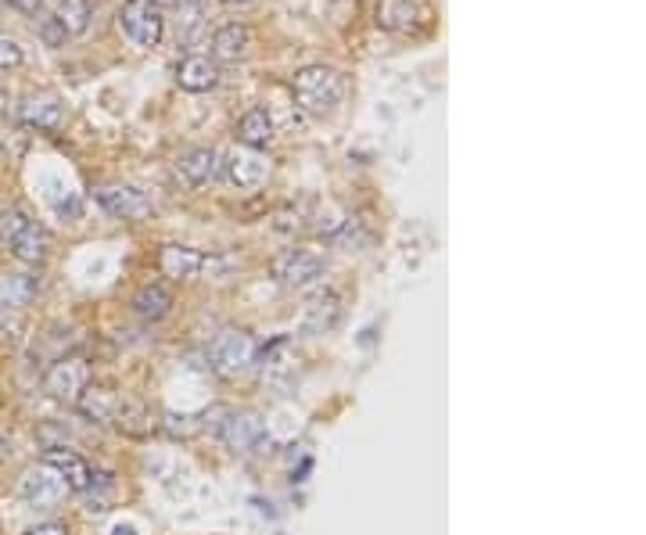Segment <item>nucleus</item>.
Wrapping results in <instances>:
<instances>
[{
    "label": "nucleus",
    "mask_w": 646,
    "mask_h": 535,
    "mask_svg": "<svg viewBox=\"0 0 646 535\" xmlns=\"http://www.w3.org/2000/svg\"><path fill=\"white\" fill-rule=\"evenodd\" d=\"M295 101L305 115H313V119H327L338 101H342V73L331 65H305L295 73Z\"/></svg>",
    "instance_id": "f257e3e1"
},
{
    "label": "nucleus",
    "mask_w": 646,
    "mask_h": 535,
    "mask_svg": "<svg viewBox=\"0 0 646 535\" xmlns=\"http://www.w3.org/2000/svg\"><path fill=\"white\" fill-rule=\"evenodd\" d=\"M0 241H8L11 255L29 266H37L51 255V234L18 205H11L8 213L0 216Z\"/></svg>",
    "instance_id": "f03ea898"
},
{
    "label": "nucleus",
    "mask_w": 646,
    "mask_h": 535,
    "mask_svg": "<svg viewBox=\"0 0 646 535\" xmlns=\"http://www.w3.org/2000/svg\"><path fill=\"white\" fill-rule=\"evenodd\" d=\"M119 29L126 33L134 48L155 51L162 37H166V11H162L155 0H123Z\"/></svg>",
    "instance_id": "7ed1b4c3"
},
{
    "label": "nucleus",
    "mask_w": 646,
    "mask_h": 535,
    "mask_svg": "<svg viewBox=\"0 0 646 535\" xmlns=\"http://www.w3.org/2000/svg\"><path fill=\"white\" fill-rule=\"evenodd\" d=\"M255 359V342L244 331H219L213 345H208V364L223 378H238L252 367Z\"/></svg>",
    "instance_id": "20e7f679"
},
{
    "label": "nucleus",
    "mask_w": 646,
    "mask_h": 535,
    "mask_svg": "<svg viewBox=\"0 0 646 535\" xmlns=\"http://www.w3.org/2000/svg\"><path fill=\"white\" fill-rule=\"evenodd\" d=\"M43 388L51 392L54 399L79 403V395L90 388V367L76 356L58 359V364H51V370L43 374Z\"/></svg>",
    "instance_id": "39448f33"
},
{
    "label": "nucleus",
    "mask_w": 646,
    "mask_h": 535,
    "mask_svg": "<svg viewBox=\"0 0 646 535\" xmlns=\"http://www.w3.org/2000/svg\"><path fill=\"white\" fill-rule=\"evenodd\" d=\"M324 273V263L316 259L313 252H302V249H288V252H280L277 259H274V277L284 288H295V292H302V288H309L316 277Z\"/></svg>",
    "instance_id": "423d86ee"
},
{
    "label": "nucleus",
    "mask_w": 646,
    "mask_h": 535,
    "mask_svg": "<svg viewBox=\"0 0 646 535\" xmlns=\"http://www.w3.org/2000/svg\"><path fill=\"white\" fill-rule=\"evenodd\" d=\"M43 468H51L58 479L65 482L68 493H87L90 482H93V471L90 463L79 457L76 449H65V446H51L43 453Z\"/></svg>",
    "instance_id": "0eeeda50"
},
{
    "label": "nucleus",
    "mask_w": 646,
    "mask_h": 535,
    "mask_svg": "<svg viewBox=\"0 0 646 535\" xmlns=\"http://www.w3.org/2000/svg\"><path fill=\"white\" fill-rule=\"evenodd\" d=\"M431 22L425 0H384L378 11V26L388 33H417Z\"/></svg>",
    "instance_id": "6e6552de"
},
{
    "label": "nucleus",
    "mask_w": 646,
    "mask_h": 535,
    "mask_svg": "<svg viewBox=\"0 0 646 535\" xmlns=\"http://www.w3.org/2000/svg\"><path fill=\"white\" fill-rule=\"evenodd\" d=\"M18 119L29 126V130L40 133H58L65 126V104L54 94H29L18 104Z\"/></svg>",
    "instance_id": "1a4fd4ad"
},
{
    "label": "nucleus",
    "mask_w": 646,
    "mask_h": 535,
    "mask_svg": "<svg viewBox=\"0 0 646 535\" xmlns=\"http://www.w3.org/2000/svg\"><path fill=\"white\" fill-rule=\"evenodd\" d=\"M227 180L238 191H258L269 180V162L252 148H238L227 158Z\"/></svg>",
    "instance_id": "9d476101"
},
{
    "label": "nucleus",
    "mask_w": 646,
    "mask_h": 535,
    "mask_svg": "<svg viewBox=\"0 0 646 535\" xmlns=\"http://www.w3.org/2000/svg\"><path fill=\"white\" fill-rule=\"evenodd\" d=\"M65 493H68L65 482L58 479L51 468L29 471L26 479H22V499H26L29 507H37V510H54L58 504H62Z\"/></svg>",
    "instance_id": "9b49d317"
},
{
    "label": "nucleus",
    "mask_w": 646,
    "mask_h": 535,
    "mask_svg": "<svg viewBox=\"0 0 646 535\" xmlns=\"http://www.w3.org/2000/svg\"><path fill=\"white\" fill-rule=\"evenodd\" d=\"M159 266L162 273L176 277V281H194L198 273L213 266V259L198 249H187V244H166V249L159 252Z\"/></svg>",
    "instance_id": "f8f14e48"
},
{
    "label": "nucleus",
    "mask_w": 646,
    "mask_h": 535,
    "mask_svg": "<svg viewBox=\"0 0 646 535\" xmlns=\"http://www.w3.org/2000/svg\"><path fill=\"white\" fill-rule=\"evenodd\" d=\"M176 84H180V90H187V94H208V90H216L219 84L216 58H205V54L183 58V62L176 65Z\"/></svg>",
    "instance_id": "ddd939ff"
},
{
    "label": "nucleus",
    "mask_w": 646,
    "mask_h": 535,
    "mask_svg": "<svg viewBox=\"0 0 646 535\" xmlns=\"http://www.w3.org/2000/svg\"><path fill=\"white\" fill-rule=\"evenodd\" d=\"M176 173H180V180L187 188H205V183L216 180L219 173V155L213 148H187L180 158H176Z\"/></svg>",
    "instance_id": "4468645a"
},
{
    "label": "nucleus",
    "mask_w": 646,
    "mask_h": 535,
    "mask_svg": "<svg viewBox=\"0 0 646 535\" xmlns=\"http://www.w3.org/2000/svg\"><path fill=\"white\" fill-rule=\"evenodd\" d=\"M223 438L233 453H255L266 438V424L258 421L255 413H233L227 424H223Z\"/></svg>",
    "instance_id": "2eb2a0df"
},
{
    "label": "nucleus",
    "mask_w": 646,
    "mask_h": 535,
    "mask_svg": "<svg viewBox=\"0 0 646 535\" xmlns=\"http://www.w3.org/2000/svg\"><path fill=\"white\" fill-rule=\"evenodd\" d=\"M238 141H241V148H252V151H258V148H266L269 141H274V119H269V112L263 109V104H255V109H249L238 119Z\"/></svg>",
    "instance_id": "dca6fc26"
},
{
    "label": "nucleus",
    "mask_w": 646,
    "mask_h": 535,
    "mask_svg": "<svg viewBox=\"0 0 646 535\" xmlns=\"http://www.w3.org/2000/svg\"><path fill=\"white\" fill-rule=\"evenodd\" d=\"M252 48V29L241 26V22H227V26L216 29L213 37V54L219 62H241Z\"/></svg>",
    "instance_id": "f3484780"
},
{
    "label": "nucleus",
    "mask_w": 646,
    "mask_h": 535,
    "mask_svg": "<svg viewBox=\"0 0 646 535\" xmlns=\"http://www.w3.org/2000/svg\"><path fill=\"white\" fill-rule=\"evenodd\" d=\"M98 202L101 208H109L112 216H123V219H137L151 208V202L137 188H101Z\"/></svg>",
    "instance_id": "a211bd4d"
},
{
    "label": "nucleus",
    "mask_w": 646,
    "mask_h": 535,
    "mask_svg": "<svg viewBox=\"0 0 646 535\" xmlns=\"http://www.w3.org/2000/svg\"><path fill=\"white\" fill-rule=\"evenodd\" d=\"M51 18L58 22V29L65 33V40L84 37V33L90 29V22H93V4L90 0H58Z\"/></svg>",
    "instance_id": "6ab92c4d"
},
{
    "label": "nucleus",
    "mask_w": 646,
    "mask_h": 535,
    "mask_svg": "<svg viewBox=\"0 0 646 535\" xmlns=\"http://www.w3.org/2000/svg\"><path fill=\"white\" fill-rule=\"evenodd\" d=\"M134 309H137V317L140 320H162V317H169V309H173V295L166 292L162 284H144L137 292L134 298Z\"/></svg>",
    "instance_id": "aec40b11"
},
{
    "label": "nucleus",
    "mask_w": 646,
    "mask_h": 535,
    "mask_svg": "<svg viewBox=\"0 0 646 535\" xmlns=\"http://www.w3.org/2000/svg\"><path fill=\"white\" fill-rule=\"evenodd\" d=\"M79 406H84L87 417H98V421H115L123 410L119 399H115L109 388H87L84 395H79Z\"/></svg>",
    "instance_id": "412c9836"
},
{
    "label": "nucleus",
    "mask_w": 646,
    "mask_h": 535,
    "mask_svg": "<svg viewBox=\"0 0 646 535\" xmlns=\"http://www.w3.org/2000/svg\"><path fill=\"white\" fill-rule=\"evenodd\" d=\"M37 277H29V273H15V277H8L4 284H0V306H26V302L37 295Z\"/></svg>",
    "instance_id": "4be33fe9"
},
{
    "label": "nucleus",
    "mask_w": 646,
    "mask_h": 535,
    "mask_svg": "<svg viewBox=\"0 0 646 535\" xmlns=\"http://www.w3.org/2000/svg\"><path fill=\"white\" fill-rule=\"evenodd\" d=\"M334 320H338V295L327 292L324 298H316V302H313L309 313H305V331L320 334V331L331 328Z\"/></svg>",
    "instance_id": "5701e85b"
},
{
    "label": "nucleus",
    "mask_w": 646,
    "mask_h": 535,
    "mask_svg": "<svg viewBox=\"0 0 646 535\" xmlns=\"http://www.w3.org/2000/svg\"><path fill=\"white\" fill-rule=\"evenodd\" d=\"M26 62V51H22L18 40L11 37H0V73H8V68H18Z\"/></svg>",
    "instance_id": "b1692460"
},
{
    "label": "nucleus",
    "mask_w": 646,
    "mask_h": 535,
    "mask_svg": "<svg viewBox=\"0 0 646 535\" xmlns=\"http://www.w3.org/2000/svg\"><path fill=\"white\" fill-rule=\"evenodd\" d=\"M40 37H43L47 48H62V43H65V33L58 29L54 18H43V22H40Z\"/></svg>",
    "instance_id": "393cba45"
},
{
    "label": "nucleus",
    "mask_w": 646,
    "mask_h": 535,
    "mask_svg": "<svg viewBox=\"0 0 646 535\" xmlns=\"http://www.w3.org/2000/svg\"><path fill=\"white\" fill-rule=\"evenodd\" d=\"M8 8H15L18 15H29V18H37L40 11H43V0H4Z\"/></svg>",
    "instance_id": "a878e982"
},
{
    "label": "nucleus",
    "mask_w": 646,
    "mask_h": 535,
    "mask_svg": "<svg viewBox=\"0 0 646 535\" xmlns=\"http://www.w3.org/2000/svg\"><path fill=\"white\" fill-rule=\"evenodd\" d=\"M26 535H68V528L62 525V521H47V525H37V528H29Z\"/></svg>",
    "instance_id": "bb28decb"
},
{
    "label": "nucleus",
    "mask_w": 646,
    "mask_h": 535,
    "mask_svg": "<svg viewBox=\"0 0 646 535\" xmlns=\"http://www.w3.org/2000/svg\"><path fill=\"white\" fill-rule=\"evenodd\" d=\"M180 8H205V0H176Z\"/></svg>",
    "instance_id": "cd10ccee"
},
{
    "label": "nucleus",
    "mask_w": 646,
    "mask_h": 535,
    "mask_svg": "<svg viewBox=\"0 0 646 535\" xmlns=\"http://www.w3.org/2000/svg\"><path fill=\"white\" fill-rule=\"evenodd\" d=\"M8 112V94H4V87H0V115Z\"/></svg>",
    "instance_id": "c85d7f7f"
},
{
    "label": "nucleus",
    "mask_w": 646,
    "mask_h": 535,
    "mask_svg": "<svg viewBox=\"0 0 646 535\" xmlns=\"http://www.w3.org/2000/svg\"><path fill=\"white\" fill-rule=\"evenodd\" d=\"M115 535H137V532H134V525H119V528H115Z\"/></svg>",
    "instance_id": "c756f323"
},
{
    "label": "nucleus",
    "mask_w": 646,
    "mask_h": 535,
    "mask_svg": "<svg viewBox=\"0 0 646 535\" xmlns=\"http://www.w3.org/2000/svg\"><path fill=\"white\" fill-rule=\"evenodd\" d=\"M223 4H249V0H223Z\"/></svg>",
    "instance_id": "7c9ffc66"
},
{
    "label": "nucleus",
    "mask_w": 646,
    "mask_h": 535,
    "mask_svg": "<svg viewBox=\"0 0 646 535\" xmlns=\"http://www.w3.org/2000/svg\"><path fill=\"white\" fill-rule=\"evenodd\" d=\"M0 320H4V306H0Z\"/></svg>",
    "instance_id": "2f4dec72"
},
{
    "label": "nucleus",
    "mask_w": 646,
    "mask_h": 535,
    "mask_svg": "<svg viewBox=\"0 0 646 535\" xmlns=\"http://www.w3.org/2000/svg\"><path fill=\"white\" fill-rule=\"evenodd\" d=\"M0 4H4V0H0Z\"/></svg>",
    "instance_id": "473e14b6"
}]
</instances>
